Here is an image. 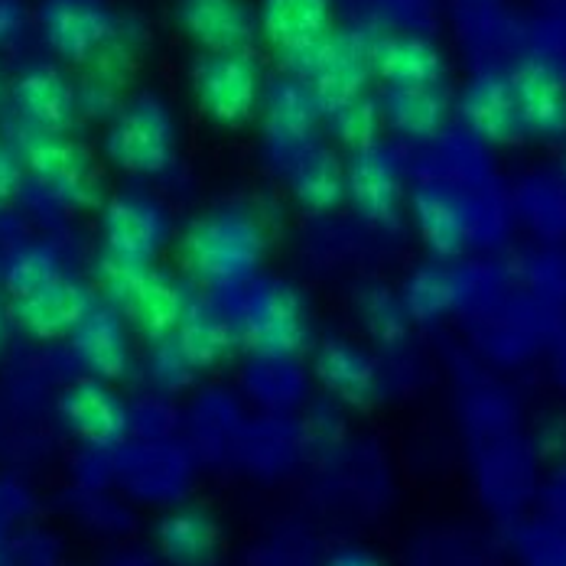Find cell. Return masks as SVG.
I'll list each match as a JSON object with an SVG mask.
<instances>
[{"label":"cell","instance_id":"obj_35","mask_svg":"<svg viewBox=\"0 0 566 566\" xmlns=\"http://www.w3.org/2000/svg\"><path fill=\"white\" fill-rule=\"evenodd\" d=\"M7 326H10V306L0 300V348H3V342H7Z\"/></svg>","mask_w":566,"mask_h":566},{"label":"cell","instance_id":"obj_23","mask_svg":"<svg viewBox=\"0 0 566 566\" xmlns=\"http://www.w3.org/2000/svg\"><path fill=\"white\" fill-rule=\"evenodd\" d=\"M385 120L407 140H430L440 134L447 120V92L440 82L433 85H391L385 98Z\"/></svg>","mask_w":566,"mask_h":566},{"label":"cell","instance_id":"obj_3","mask_svg":"<svg viewBox=\"0 0 566 566\" xmlns=\"http://www.w3.org/2000/svg\"><path fill=\"white\" fill-rule=\"evenodd\" d=\"M105 157L130 176H160L176 167L179 124L157 95L127 98L105 134Z\"/></svg>","mask_w":566,"mask_h":566},{"label":"cell","instance_id":"obj_26","mask_svg":"<svg viewBox=\"0 0 566 566\" xmlns=\"http://www.w3.org/2000/svg\"><path fill=\"white\" fill-rule=\"evenodd\" d=\"M293 199L313 216H326L339 209L348 192H345V167L336 160V154L329 150L303 154V160L293 170Z\"/></svg>","mask_w":566,"mask_h":566},{"label":"cell","instance_id":"obj_18","mask_svg":"<svg viewBox=\"0 0 566 566\" xmlns=\"http://www.w3.org/2000/svg\"><path fill=\"white\" fill-rule=\"evenodd\" d=\"M69 345L92 378L120 381L130 371V339L124 316L114 306H95L85 323L69 336Z\"/></svg>","mask_w":566,"mask_h":566},{"label":"cell","instance_id":"obj_30","mask_svg":"<svg viewBox=\"0 0 566 566\" xmlns=\"http://www.w3.org/2000/svg\"><path fill=\"white\" fill-rule=\"evenodd\" d=\"M455 296V283L447 271L440 268H423L417 271L410 281H407V290H403V310L410 319H437L440 313L450 310Z\"/></svg>","mask_w":566,"mask_h":566},{"label":"cell","instance_id":"obj_16","mask_svg":"<svg viewBox=\"0 0 566 566\" xmlns=\"http://www.w3.org/2000/svg\"><path fill=\"white\" fill-rule=\"evenodd\" d=\"M258 30L281 59L296 56L333 30V0H261Z\"/></svg>","mask_w":566,"mask_h":566},{"label":"cell","instance_id":"obj_32","mask_svg":"<svg viewBox=\"0 0 566 566\" xmlns=\"http://www.w3.org/2000/svg\"><path fill=\"white\" fill-rule=\"evenodd\" d=\"M23 172H27V167H23L20 150H10L0 144V209L17 199V192L23 186Z\"/></svg>","mask_w":566,"mask_h":566},{"label":"cell","instance_id":"obj_21","mask_svg":"<svg viewBox=\"0 0 566 566\" xmlns=\"http://www.w3.org/2000/svg\"><path fill=\"white\" fill-rule=\"evenodd\" d=\"M511 92L521 127L541 137H560L566 130V82L544 62H527L511 75Z\"/></svg>","mask_w":566,"mask_h":566},{"label":"cell","instance_id":"obj_36","mask_svg":"<svg viewBox=\"0 0 566 566\" xmlns=\"http://www.w3.org/2000/svg\"><path fill=\"white\" fill-rule=\"evenodd\" d=\"M0 102H3V82H0Z\"/></svg>","mask_w":566,"mask_h":566},{"label":"cell","instance_id":"obj_12","mask_svg":"<svg viewBox=\"0 0 566 566\" xmlns=\"http://www.w3.org/2000/svg\"><path fill=\"white\" fill-rule=\"evenodd\" d=\"M114 17L98 0H46L43 40L65 62H88L114 33Z\"/></svg>","mask_w":566,"mask_h":566},{"label":"cell","instance_id":"obj_17","mask_svg":"<svg viewBox=\"0 0 566 566\" xmlns=\"http://www.w3.org/2000/svg\"><path fill=\"white\" fill-rule=\"evenodd\" d=\"M316 378L329 395L348 407H368L381 395V371L375 358L348 339H329L313 358Z\"/></svg>","mask_w":566,"mask_h":566},{"label":"cell","instance_id":"obj_10","mask_svg":"<svg viewBox=\"0 0 566 566\" xmlns=\"http://www.w3.org/2000/svg\"><path fill=\"white\" fill-rule=\"evenodd\" d=\"M167 231V216L144 196H114L102 206V241L114 258L154 264Z\"/></svg>","mask_w":566,"mask_h":566},{"label":"cell","instance_id":"obj_8","mask_svg":"<svg viewBox=\"0 0 566 566\" xmlns=\"http://www.w3.org/2000/svg\"><path fill=\"white\" fill-rule=\"evenodd\" d=\"M59 417L65 420L69 433L95 450H112L130 427V410L124 397L102 378H82L69 385L59 397Z\"/></svg>","mask_w":566,"mask_h":566},{"label":"cell","instance_id":"obj_20","mask_svg":"<svg viewBox=\"0 0 566 566\" xmlns=\"http://www.w3.org/2000/svg\"><path fill=\"white\" fill-rule=\"evenodd\" d=\"M371 75L391 85H433L443 78V56L440 50L413 33H385L365 43Z\"/></svg>","mask_w":566,"mask_h":566},{"label":"cell","instance_id":"obj_1","mask_svg":"<svg viewBox=\"0 0 566 566\" xmlns=\"http://www.w3.org/2000/svg\"><path fill=\"white\" fill-rule=\"evenodd\" d=\"M268 254V231L244 209L199 216L179 238L182 268L206 286H234L258 274Z\"/></svg>","mask_w":566,"mask_h":566},{"label":"cell","instance_id":"obj_14","mask_svg":"<svg viewBox=\"0 0 566 566\" xmlns=\"http://www.w3.org/2000/svg\"><path fill=\"white\" fill-rule=\"evenodd\" d=\"M137 59H140L137 30L124 33V27H114L112 40L85 62V75L75 85L78 112L95 114V117L117 112L124 105V88H127V78H130Z\"/></svg>","mask_w":566,"mask_h":566},{"label":"cell","instance_id":"obj_15","mask_svg":"<svg viewBox=\"0 0 566 566\" xmlns=\"http://www.w3.org/2000/svg\"><path fill=\"white\" fill-rule=\"evenodd\" d=\"M13 105L27 127L69 130L78 117V88L56 65H30L13 82Z\"/></svg>","mask_w":566,"mask_h":566},{"label":"cell","instance_id":"obj_24","mask_svg":"<svg viewBox=\"0 0 566 566\" xmlns=\"http://www.w3.org/2000/svg\"><path fill=\"white\" fill-rule=\"evenodd\" d=\"M459 112L469 120V127L492 140V144H505L517 134L521 117H517V105H514V92L511 82L502 78H479L465 88Z\"/></svg>","mask_w":566,"mask_h":566},{"label":"cell","instance_id":"obj_33","mask_svg":"<svg viewBox=\"0 0 566 566\" xmlns=\"http://www.w3.org/2000/svg\"><path fill=\"white\" fill-rule=\"evenodd\" d=\"M23 27V10L17 0H0V46L10 43Z\"/></svg>","mask_w":566,"mask_h":566},{"label":"cell","instance_id":"obj_27","mask_svg":"<svg viewBox=\"0 0 566 566\" xmlns=\"http://www.w3.org/2000/svg\"><path fill=\"white\" fill-rule=\"evenodd\" d=\"M413 226L420 231L423 244L437 258H453L465 244V222L453 199L440 189H420L410 202Z\"/></svg>","mask_w":566,"mask_h":566},{"label":"cell","instance_id":"obj_7","mask_svg":"<svg viewBox=\"0 0 566 566\" xmlns=\"http://www.w3.org/2000/svg\"><path fill=\"white\" fill-rule=\"evenodd\" d=\"M238 339L271 361L300 355L310 342V313L303 293L290 283H268L254 290L241 310Z\"/></svg>","mask_w":566,"mask_h":566},{"label":"cell","instance_id":"obj_11","mask_svg":"<svg viewBox=\"0 0 566 566\" xmlns=\"http://www.w3.org/2000/svg\"><path fill=\"white\" fill-rule=\"evenodd\" d=\"M345 192L365 222L381 228L395 226L403 202V179L391 150H385L381 144L355 150L345 164Z\"/></svg>","mask_w":566,"mask_h":566},{"label":"cell","instance_id":"obj_9","mask_svg":"<svg viewBox=\"0 0 566 566\" xmlns=\"http://www.w3.org/2000/svg\"><path fill=\"white\" fill-rule=\"evenodd\" d=\"M95 306L98 300L92 286L59 277L23 300H10V319L33 339L62 342L85 323Z\"/></svg>","mask_w":566,"mask_h":566},{"label":"cell","instance_id":"obj_31","mask_svg":"<svg viewBox=\"0 0 566 566\" xmlns=\"http://www.w3.org/2000/svg\"><path fill=\"white\" fill-rule=\"evenodd\" d=\"M361 319H365V333L378 345L391 348V345H400L403 336H407V310L403 303H397L395 296L381 286L368 290L361 296Z\"/></svg>","mask_w":566,"mask_h":566},{"label":"cell","instance_id":"obj_5","mask_svg":"<svg viewBox=\"0 0 566 566\" xmlns=\"http://www.w3.org/2000/svg\"><path fill=\"white\" fill-rule=\"evenodd\" d=\"M192 98L219 127H244L261 114L264 72L251 50L202 53L192 65Z\"/></svg>","mask_w":566,"mask_h":566},{"label":"cell","instance_id":"obj_6","mask_svg":"<svg viewBox=\"0 0 566 566\" xmlns=\"http://www.w3.org/2000/svg\"><path fill=\"white\" fill-rule=\"evenodd\" d=\"M283 62H286L290 75L306 82L319 112L326 114L339 112L342 105L361 98L368 75H371L365 43L348 33H336V30H329L319 43H313L310 50L283 59Z\"/></svg>","mask_w":566,"mask_h":566},{"label":"cell","instance_id":"obj_34","mask_svg":"<svg viewBox=\"0 0 566 566\" xmlns=\"http://www.w3.org/2000/svg\"><path fill=\"white\" fill-rule=\"evenodd\" d=\"M326 566H385L375 554H368V551H361V547H345L339 551L333 560Z\"/></svg>","mask_w":566,"mask_h":566},{"label":"cell","instance_id":"obj_4","mask_svg":"<svg viewBox=\"0 0 566 566\" xmlns=\"http://www.w3.org/2000/svg\"><path fill=\"white\" fill-rule=\"evenodd\" d=\"M20 157L46 192L72 212H95L105 206V186L95 157L69 137V130L23 127Z\"/></svg>","mask_w":566,"mask_h":566},{"label":"cell","instance_id":"obj_2","mask_svg":"<svg viewBox=\"0 0 566 566\" xmlns=\"http://www.w3.org/2000/svg\"><path fill=\"white\" fill-rule=\"evenodd\" d=\"M95 274L114 310L150 345H160L176 333L189 300L170 271L157 264H134L105 251Z\"/></svg>","mask_w":566,"mask_h":566},{"label":"cell","instance_id":"obj_19","mask_svg":"<svg viewBox=\"0 0 566 566\" xmlns=\"http://www.w3.org/2000/svg\"><path fill=\"white\" fill-rule=\"evenodd\" d=\"M319 105L313 98V92L306 88V82H300L296 75L290 78H277L261 102V124H264V137L274 150L290 154L300 150L316 120H319Z\"/></svg>","mask_w":566,"mask_h":566},{"label":"cell","instance_id":"obj_13","mask_svg":"<svg viewBox=\"0 0 566 566\" xmlns=\"http://www.w3.org/2000/svg\"><path fill=\"white\" fill-rule=\"evenodd\" d=\"M176 20L202 53L248 50L258 36V13L248 0H179Z\"/></svg>","mask_w":566,"mask_h":566},{"label":"cell","instance_id":"obj_29","mask_svg":"<svg viewBox=\"0 0 566 566\" xmlns=\"http://www.w3.org/2000/svg\"><path fill=\"white\" fill-rule=\"evenodd\" d=\"M59 277H62V268H59L56 251L36 244V248H23L20 254H13V261L3 271V290L10 300H23Z\"/></svg>","mask_w":566,"mask_h":566},{"label":"cell","instance_id":"obj_28","mask_svg":"<svg viewBox=\"0 0 566 566\" xmlns=\"http://www.w3.org/2000/svg\"><path fill=\"white\" fill-rule=\"evenodd\" d=\"M333 117V134L342 147H348L352 154L355 150H365V147H375L381 144V134L388 127L385 120V108L378 102H371L368 95L342 105L339 112L329 114Z\"/></svg>","mask_w":566,"mask_h":566},{"label":"cell","instance_id":"obj_25","mask_svg":"<svg viewBox=\"0 0 566 566\" xmlns=\"http://www.w3.org/2000/svg\"><path fill=\"white\" fill-rule=\"evenodd\" d=\"M157 544L176 566H196L209 560L219 547V524L199 509H179L167 514L157 527Z\"/></svg>","mask_w":566,"mask_h":566},{"label":"cell","instance_id":"obj_22","mask_svg":"<svg viewBox=\"0 0 566 566\" xmlns=\"http://www.w3.org/2000/svg\"><path fill=\"white\" fill-rule=\"evenodd\" d=\"M167 342L182 358V365L196 375V371H212V368L226 365L234 345L241 339L219 310L202 306V303H189L176 333Z\"/></svg>","mask_w":566,"mask_h":566}]
</instances>
